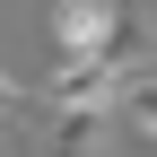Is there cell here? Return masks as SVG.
I'll return each instance as SVG.
<instances>
[{"label":"cell","instance_id":"cell-2","mask_svg":"<svg viewBox=\"0 0 157 157\" xmlns=\"http://www.w3.org/2000/svg\"><path fill=\"white\" fill-rule=\"evenodd\" d=\"M122 122L140 131V140H157V78H140V70H131V87H122Z\"/></svg>","mask_w":157,"mask_h":157},{"label":"cell","instance_id":"cell-3","mask_svg":"<svg viewBox=\"0 0 157 157\" xmlns=\"http://www.w3.org/2000/svg\"><path fill=\"white\" fill-rule=\"evenodd\" d=\"M17 122H26V87L0 70V131H17Z\"/></svg>","mask_w":157,"mask_h":157},{"label":"cell","instance_id":"cell-1","mask_svg":"<svg viewBox=\"0 0 157 157\" xmlns=\"http://www.w3.org/2000/svg\"><path fill=\"white\" fill-rule=\"evenodd\" d=\"M131 0H52V52L61 61H87V52H113V44H131Z\"/></svg>","mask_w":157,"mask_h":157}]
</instances>
